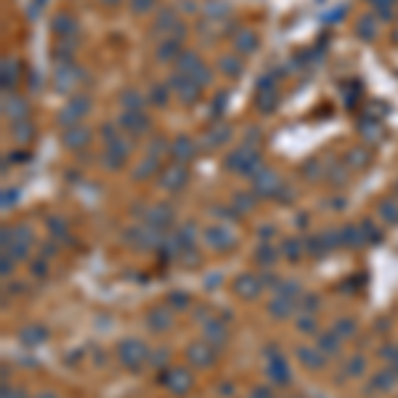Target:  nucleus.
<instances>
[{"label": "nucleus", "mask_w": 398, "mask_h": 398, "mask_svg": "<svg viewBox=\"0 0 398 398\" xmlns=\"http://www.w3.org/2000/svg\"><path fill=\"white\" fill-rule=\"evenodd\" d=\"M221 69H223L226 74H231V77H236V74L242 72V61H239L236 56H223V58H221Z\"/></svg>", "instance_id": "20"}, {"label": "nucleus", "mask_w": 398, "mask_h": 398, "mask_svg": "<svg viewBox=\"0 0 398 398\" xmlns=\"http://www.w3.org/2000/svg\"><path fill=\"white\" fill-rule=\"evenodd\" d=\"M189 77H191L196 85H207V83H210V69H207L205 64H196V67L189 72Z\"/></svg>", "instance_id": "21"}, {"label": "nucleus", "mask_w": 398, "mask_h": 398, "mask_svg": "<svg viewBox=\"0 0 398 398\" xmlns=\"http://www.w3.org/2000/svg\"><path fill=\"white\" fill-rule=\"evenodd\" d=\"M226 109V93H218L212 101V117H221V112Z\"/></svg>", "instance_id": "28"}, {"label": "nucleus", "mask_w": 398, "mask_h": 398, "mask_svg": "<svg viewBox=\"0 0 398 398\" xmlns=\"http://www.w3.org/2000/svg\"><path fill=\"white\" fill-rule=\"evenodd\" d=\"M170 85H173L175 96H178L183 104H194V101L199 98V90H202V85H196V83L189 77V74H183V72L173 74V77H170Z\"/></svg>", "instance_id": "2"}, {"label": "nucleus", "mask_w": 398, "mask_h": 398, "mask_svg": "<svg viewBox=\"0 0 398 398\" xmlns=\"http://www.w3.org/2000/svg\"><path fill=\"white\" fill-rule=\"evenodd\" d=\"M51 27H53V32H56L61 40H72L74 35H77V22H74L72 16H67V13H58Z\"/></svg>", "instance_id": "6"}, {"label": "nucleus", "mask_w": 398, "mask_h": 398, "mask_svg": "<svg viewBox=\"0 0 398 398\" xmlns=\"http://www.w3.org/2000/svg\"><path fill=\"white\" fill-rule=\"evenodd\" d=\"M255 186H257L260 194H271V191L279 189V178L273 175L271 170H266V173H260V175L255 178Z\"/></svg>", "instance_id": "12"}, {"label": "nucleus", "mask_w": 398, "mask_h": 398, "mask_svg": "<svg viewBox=\"0 0 398 398\" xmlns=\"http://www.w3.org/2000/svg\"><path fill=\"white\" fill-rule=\"evenodd\" d=\"M157 170V157H146L144 162H141V167H138V170H135V175H138V178H144V175H149V173H154Z\"/></svg>", "instance_id": "24"}, {"label": "nucleus", "mask_w": 398, "mask_h": 398, "mask_svg": "<svg viewBox=\"0 0 398 398\" xmlns=\"http://www.w3.org/2000/svg\"><path fill=\"white\" fill-rule=\"evenodd\" d=\"M32 125H29V122L27 120H22V122H13V135H16V141H29V138H32Z\"/></svg>", "instance_id": "19"}, {"label": "nucleus", "mask_w": 398, "mask_h": 398, "mask_svg": "<svg viewBox=\"0 0 398 398\" xmlns=\"http://www.w3.org/2000/svg\"><path fill=\"white\" fill-rule=\"evenodd\" d=\"M279 96L273 93V90H263V93H257V109L260 112H271L273 106H276Z\"/></svg>", "instance_id": "18"}, {"label": "nucleus", "mask_w": 398, "mask_h": 398, "mask_svg": "<svg viewBox=\"0 0 398 398\" xmlns=\"http://www.w3.org/2000/svg\"><path fill=\"white\" fill-rule=\"evenodd\" d=\"M88 109H90V98L88 96H83V93H77L74 96L64 109H61V114H58V122L64 128H72V125H77V122L88 114Z\"/></svg>", "instance_id": "1"}, {"label": "nucleus", "mask_w": 398, "mask_h": 398, "mask_svg": "<svg viewBox=\"0 0 398 398\" xmlns=\"http://www.w3.org/2000/svg\"><path fill=\"white\" fill-rule=\"evenodd\" d=\"M228 135H231V130H228V128H212L205 135V146H218V144L228 141Z\"/></svg>", "instance_id": "17"}, {"label": "nucleus", "mask_w": 398, "mask_h": 398, "mask_svg": "<svg viewBox=\"0 0 398 398\" xmlns=\"http://www.w3.org/2000/svg\"><path fill=\"white\" fill-rule=\"evenodd\" d=\"M348 157H353V160H348V162H353V165H366V151H361V149L350 151Z\"/></svg>", "instance_id": "29"}, {"label": "nucleus", "mask_w": 398, "mask_h": 398, "mask_svg": "<svg viewBox=\"0 0 398 398\" xmlns=\"http://www.w3.org/2000/svg\"><path fill=\"white\" fill-rule=\"evenodd\" d=\"M181 56V37H165L157 48V58L160 61H170V58H178Z\"/></svg>", "instance_id": "8"}, {"label": "nucleus", "mask_w": 398, "mask_h": 398, "mask_svg": "<svg viewBox=\"0 0 398 398\" xmlns=\"http://www.w3.org/2000/svg\"><path fill=\"white\" fill-rule=\"evenodd\" d=\"M77 77H80V74H77V69L72 67V61H69V64H61V67H58V72H56V88L67 93V90H72V88H74Z\"/></svg>", "instance_id": "7"}, {"label": "nucleus", "mask_w": 398, "mask_h": 398, "mask_svg": "<svg viewBox=\"0 0 398 398\" xmlns=\"http://www.w3.org/2000/svg\"><path fill=\"white\" fill-rule=\"evenodd\" d=\"M183 183H186V170L178 167V165L167 167V170L162 173V186L165 189H178V186H183Z\"/></svg>", "instance_id": "11"}, {"label": "nucleus", "mask_w": 398, "mask_h": 398, "mask_svg": "<svg viewBox=\"0 0 398 398\" xmlns=\"http://www.w3.org/2000/svg\"><path fill=\"white\" fill-rule=\"evenodd\" d=\"M205 13H207L210 19H223V16H228V6H226V3H223V6H221V3H210V6L205 8Z\"/></svg>", "instance_id": "23"}, {"label": "nucleus", "mask_w": 398, "mask_h": 398, "mask_svg": "<svg viewBox=\"0 0 398 398\" xmlns=\"http://www.w3.org/2000/svg\"><path fill=\"white\" fill-rule=\"evenodd\" d=\"M257 35L252 32V29H242V32L234 37V45H236V51L239 53H252V51H257Z\"/></svg>", "instance_id": "9"}, {"label": "nucleus", "mask_w": 398, "mask_h": 398, "mask_svg": "<svg viewBox=\"0 0 398 398\" xmlns=\"http://www.w3.org/2000/svg\"><path fill=\"white\" fill-rule=\"evenodd\" d=\"M356 29H359V37L361 40H372L377 35V24H374L372 16H361L359 24H356Z\"/></svg>", "instance_id": "16"}, {"label": "nucleus", "mask_w": 398, "mask_h": 398, "mask_svg": "<svg viewBox=\"0 0 398 398\" xmlns=\"http://www.w3.org/2000/svg\"><path fill=\"white\" fill-rule=\"evenodd\" d=\"M3 112H6L8 120L22 122V120L27 117V112H29V106H27V101L19 98L16 93H6V98H3Z\"/></svg>", "instance_id": "4"}, {"label": "nucleus", "mask_w": 398, "mask_h": 398, "mask_svg": "<svg viewBox=\"0 0 398 398\" xmlns=\"http://www.w3.org/2000/svg\"><path fill=\"white\" fill-rule=\"evenodd\" d=\"M19 80V64L13 58H3V88H13Z\"/></svg>", "instance_id": "13"}, {"label": "nucleus", "mask_w": 398, "mask_h": 398, "mask_svg": "<svg viewBox=\"0 0 398 398\" xmlns=\"http://www.w3.org/2000/svg\"><path fill=\"white\" fill-rule=\"evenodd\" d=\"M181 6H183V11H186V13L196 11V8H194V3H191V0H181Z\"/></svg>", "instance_id": "30"}, {"label": "nucleus", "mask_w": 398, "mask_h": 398, "mask_svg": "<svg viewBox=\"0 0 398 398\" xmlns=\"http://www.w3.org/2000/svg\"><path fill=\"white\" fill-rule=\"evenodd\" d=\"M175 27H178L175 11H173V8H165V11L160 13V19H157V29H160V32H175Z\"/></svg>", "instance_id": "14"}, {"label": "nucleus", "mask_w": 398, "mask_h": 398, "mask_svg": "<svg viewBox=\"0 0 398 398\" xmlns=\"http://www.w3.org/2000/svg\"><path fill=\"white\" fill-rule=\"evenodd\" d=\"M120 125L128 128L133 135H141V133H146L151 128V120L144 112H125V114L120 117Z\"/></svg>", "instance_id": "3"}, {"label": "nucleus", "mask_w": 398, "mask_h": 398, "mask_svg": "<svg viewBox=\"0 0 398 398\" xmlns=\"http://www.w3.org/2000/svg\"><path fill=\"white\" fill-rule=\"evenodd\" d=\"M101 135H104L106 146H109V144H114V141L120 138V133H117V128L112 125V122H104V125H101Z\"/></svg>", "instance_id": "25"}, {"label": "nucleus", "mask_w": 398, "mask_h": 398, "mask_svg": "<svg viewBox=\"0 0 398 398\" xmlns=\"http://www.w3.org/2000/svg\"><path fill=\"white\" fill-rule=\"evenodd\" d=\"M247 144H250V146H255V144H257V130H250V138H247Z\"/></svg>", "instance_id": "31"}, {"label": "nucleus", "mask_w": 398, "mask_h": 398, "mask_svg": "<svg viewBox=\"0 0 398 398\" xmlns=\"http://www.w3.org/2000/svg\"><path fill=\"white\" fill-rule=\"evenodd\" d=\"M170 154H173L175 160L189 162V160H194V154H196V146H194V141L189 138V135H178V138L173 141V146H170Z\"/></svg>", "instance_id": "5"}, {"label": "nucleus", "mask_w": 398, "mask_h": 398, "mask_svg": "<svg viewBox=\"0 0 398 398\" xmlns=\"http://www.w3.org/2000/svg\"><path fill=\"white\" fill-rule=\"evenodd\" d=\"M120 101H122V106H125V112H138L144 106V96L135 93V90H125Z\"/></svg>", "instance_id": "15"}, {"label": "nucleus", "mask_w": 398, "mask_h": 398, "mask_svg": "<svg viewBox=\"0 0 398 398\" xmlns=\"http://www.w3.org/2000/svg\"><path fill=\"white\" fill-rule=\"evenodd\" d=\"M130 6H133L135 13H146V11H151V8L157 6V0H133Z\"/></svg>", "instance_id": "27"}, {"label": "nucleus", "mask_w": 398, "mask_h": 398, "mask_svg": "<svg viewBox=\"0 0 398 398\" xmlns=\"http://www.w3.org/2000/svg\"><path fill=\"white\" fill-rule=\"evenodd\" d=\"M90 141V133L85 130V128H77V125H72V128H67V135H64V144L69 146V149H83L85 144Z\"/></svg>", "instance_id": "10"}, {"label": "nucleus", "mask_w": 398, "mask_h": 398, "mask_svg": "<svg viewBox=\"0 0 398 398\" xmlns=\"http://www.w3.org/2000/svg\"><path fill=\"white\" fill-rule=\"evenodd\" d=\"M151 101L160 104V106H165V104H167V88H165V85H154V88H151Z\"/></svg>", "instance_id": "26"}, {"label": "nucleus", "mask_w": 398, "mask_h": 398, "mask_svg": "<svg viewBox=\"0 0 398 398\" xmlns=\"http://www.w3.org/2000/svg\"><path fill=\"white\" fill-rule=\"evenodd\" d=\"M104 3H106V6H112V3H117V0H104Z\"/></svg>", "instance_id": "32"}, {"label": "nucleus", "mask_w": 398, "mask_h": 398, "mask_svg": "<svg viewBox=\"0 0 398 398\" xmlns=\"http://www.w3.org/2000/svg\"><path fill=\"white\" fill-rule=\"evenodd\" d=\"M53 56L61 61V64H69V58H72V43H69V40H61V43L56 45Z\"/></svg>", "instance_id": "22"}]
</instances>
